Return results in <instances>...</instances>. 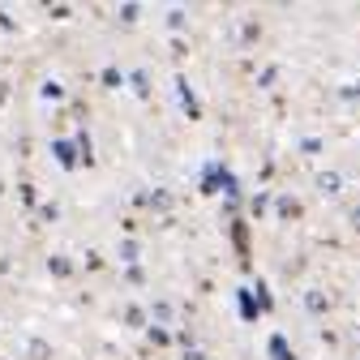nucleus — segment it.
<instances>
[{
    "label": "nucleus",
    "mask_w": 360,
    "mask_h": 360,
    "mask_svg": "<svg viewBox=\"0 0 360 360\" xmlns=\"http://www.w3.org/2000/svg\"><path fill=\"white\" fill-rule=\"evenodd\" d=\"M270 360H292V347L275 335V339H270Z\"/></svg>",
    "instance_id": "obj_2"
},
{
    "label": "nucleus",
    "mask_w": 360,
    "mask_h": 360,
    "mask_svg": "<svg viewBox=\"0 0 360 360\" xmlns=\"http://www.w3.org/2000/svg\"><path fill=\"white\" fill-rule=\"evenodd\" d=\"M56 155H60V163H73V146H65V142H56Z\"/></svg>",
    "instance_id": "obj_4"
},
{
    "label": "nucleus",
    "mask_w": 360,
    "mask_h": 360,
    "mask_svg": "<svg viewBox=\"0 0 360 360\" xmlns=\"http://www.w3.org/2000/svg\"><path fill=\"white\" fill-rule=\"evenodd\" d=\"M219 185H232V176L223 172V167H206V172H202V189L210 193V189H219Z\"/></svg>",
    "instance_id": "obj_1"
},
{
    "label": "nucleus",
    "mask_w": 360,
    "mask_h": 360,
    "mask_svg": "<svg viewBox=\"0 0 360 360\" xmlns=\"http://www.w3.org/2000/svg\"><path fill=\"white\" fill-rule=\"evenodd\" d=\"M236 304H240V313H245V318H257V300H253L249 292H236Z\"/></svg>",
    "instance_id": "obj_3"
}]
</instances>
